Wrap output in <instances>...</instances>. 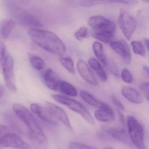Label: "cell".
Here are the masks:
<instances>
[{
    "mask_svg": "<svg viewBox=\"0 0 149 149\" xmlns=\"http://www.w3.org/2000/svg\"><path fill=\"white\" fill-rule=\"evenodd\" d=\"M143 1L146 2H148L149 0H142Z\"/></svg>",
    "mask_w": 149,
    "mask_h": 149,
    "instance_id": "ab89813d",
    "label": "cell"
},
{
    "mask_svg": "<svg viewBox=\"0 0 149 149\" xmlns=\"http://www.w3.org/2000/svg\"><path fill=\"white\" fill-rule=\"evenodd\" d=\"M7 54L5 45L2 41H0V72H1L3 64Z\"/></svg>",
    "mask_w": 149,
    "mask_h": 149,
    "instance_id": "f1b7e54d",
    "label": "cell"
},
{
    "mask_svg": "<svg viewBox=\"0 0 149 149\" xmlns=\"http://www.w3.org/2000/svg\"><path fill=\"white\" fill-rule=\"evenodd\" d=\"M117 113L118 117H119V120H120V122L122 125H124L125 122V117H124V115H123V114L122 113L121 111L118 110V109H117Z\"/></svg>",
    "mask_w": 149,
    "mask_h": 149,
    "instance_id": "836d02e7",
    "label": "cell"
},
{
    "mask_svg": "<svg viewBox=\"0 0 149 149\" xmlns=\"http://www.w3.org/2000/svg\"><path fill=\"white\" fill-rule=\"evenodd\" d=\"M29 58L31 66L34 69L37 70H41L43 69L45 63L40 57L33 54H29Z\"/></svg>",
    "mask_w": 149,
    "mask_h": 149,
    "instance_id": "603a6c76",
    "label": "cell"
},
{
    "mask_svg": "<svg viewBox=\"0 0 149 149\" xmlns=\"http://www.w3.org/2000/svg\"><path fill=\"white\" fill-rule=\"evenodd\" d=\"M134 53L138 56L145 57L146 56V50L141 42L138 41H132L131 43Z\"/></svg>",
    "mask_w": 149,
    "mask_h": 149,
    "instance_id": "484cf974",
    "label": "cell"
},
{
    "mask_svg": "<svg viewBox=\"0 0 149 149\" xmlns=\"http://www.w3.org/2000/svg\"><path fill=\"white\" fill-rule=\"evenodd\" d=\"M43 79L47 87L53 91L59 90L60 80L57 74L52 69L46 70L43 75Z\"/></svg>",
    "mask_w": 149,
    "mask_h": 149,
    "instance_id": "9a60e30c",
    "label": "cell"
},
{
    "mask_svg": "<svg viewBox=\"0 0 149 149\" xmlns=\"http://www.w3.org/2000/svg\"><path fill=\"white\" fill-rule=\"evenodd\" d=\"M88 24L92 30V35L95 39L106 43L113 39L116 25L108 18L101 15L93 16L88 19Z\"/></svg>",
    "mask_w": 149,
    "mask_h": 149,
    "instance_id": "3957f363",
    "label": "cell"
},
{
    "mask_svg": "<svg viewBox=\"0 0 149 149\" xmlns=\"http://www.w3.org/2000/svg\"><path fill=\"white\" fill-rule=\"evenodd\" d=\"M88 64L94 71L102 81H106L107 79L106 73L99 61L92 57L88 60Z\"/></svg>",
    "mask_w": 149,
    "mask_h": 149,
    "instance_id": "ac0fdd59",
    "label": "cell"
},
{
    "mask_svg": "<svg viewBox=\"0 0 149 149\" xmlns=\"http://www.w3.org/2000/svg\"><path fill=\"white\" fill-rule=\"evenodd\" d=\"M41 1H45V0H41Z\"/></svg>",
    "mask_w": 149,
    "mask_h": 149,
    "instance_id": "60d3db41",
    "label": "cell"
},
{
    "mask_svg": "<svg viewBox=\"0 0 149 149\" xmlns=\"http://www.w3.org/2000/svg\"><path fill=\"white\" fill-rule=\"evenodd\" d=\"M74 36L78 41H82L85 38L88 37V29L86 27H81L74 33Z\"/></svg>",
    "mask_w": 149,
    "mask_h": 149,
    "instance_id": "4316f807",
    "label": "cell"
},
{
    "mask_svg": "<svg viewBox=\"0 0 149 149\" xmlns=\"http://www.w3.org/2000/svg\"><path fill=\"white\" fill-rule=\"evenodd\" d=\"M28 35L36 44L46 51L59 57L66 53V48L63 41L56 34L50 31L33 28L28 31Z\"/></svg>",
    "mask_w": 149,
    "mask_h": 149,
    "instance_id": "6da1fadb",
    "label": "cell"
},
{
    "mask_svg": "<svg viewBox=\"0 0 149 149\" xmlns=\"http://www.w3.org/2000/svg\"><path fill=\"white\" fill-rule=\"evenodd\" d=\"M109 134L114 139L122 142H126L128 137L126 132L123 130H109L108 131Z\"/></svg>",
    "mask_w": 149,
    "mask_h": 149,
    "instance_id": "d4e9b609",
    "label": "cell"
},
{
    "mask_svg": "<svg viewBox=\"0 0 149 149\" xmlns=\"http://www.w3.org/2000/svg\"><path fill=\"white\" fill-rule=\"evenodd\" d=\"M112 101L113 104L117 108V109L120 111H124V107L123 104L118 100L116 95L115 94H113L112 95Z\"/></svg>",
    "mask_w": 149,
    "mask_h": 149,
    "instance_id": "1f68e13d",
    "label": "cell"
},
{
    "mask_svg": "<svg viewBox=\"0 0 149 149\" xmlns=\"http://www.w3.org/2000/svg\"><path fill=\"white\" fill-rule=\"evenodd\" d=\"M80 95L81 98L87 103L89 105L95 107L101 108L104 107L106 105V103L97 99L96 97L92 95L87 91L81 90L80 92Z\"/></svg>",
    "mask_w": 149,
    "mask_h": 149,
    "instance_id": "d6986e66",
    "label": "cell"
},
{
    "mask_svg": "<svg viewBox=\"0 0 149 149\" xmlns=\"http://www.w3.org/2000/svg\"><path fill=\"white\" fill-rule=\"evenodd\" d=\"M62 1L66 2H72L73 1H74V0H62Z\"/></svg>",
    "mask_w": 149,
    "mask_h": 149,
    "instance_id": "74e56055",
    "label": "cell"
},
{
    "mask_svg": "<svg viewBox=\"0 0 149 149\" xmlns=\"http://www.w3.org/2000/svg\"><path fill=\"white\" fill-rule=\"evenodd\" d=\"M4 93V89L3 87L0 85V99L3 96Z\"/></svg>",
    "mask_w": 149,
    "mask_h": 149,
    "instance_id": "d590c367",
    "label": "cell"
},
{
    "mask_svg": "<svg viewBox=\"0 0 149 149\" xmlns=\"http://www.w3.org/2000/svg\"><path fill=\"white\" fill-rule=\"evenodd\" d=\"M123 96L128 100L135 104H140L143 101L141 95L133 88L125 87L122 90Z\"/></svg>",
    "mask_w": 149,
    "mask_h": 149,
    "instance_id": "e0dca14e",
    "label": "cell"
},
{
    "mask_svg": "<svg viewBox=\"0 0 149 149\" xmlns=\"http://www.w3.org/2000/svg\"><path fill=\"white\" fill-rule=\"evenodd\" d=\"M145 44L148 50H149V40L148 39H146L145 40Z\"/></svg>",
    "mask_w": 149,
    "mask_h": 149,
    "instance_id": "8d00e7d4",
    "label": "cell"
},
{
    "mask_svg": "<svg viewBox=\"0 0 149 149\" xmlns=\"http://www.w3.org/2000/svg\"><path fill=\"white\" fill-rule=\"evenodd\" d=\"M121 78L122 80L127 83H131L133 81V77L131 72L127 69L122 70L121 73Z\"/></svg>",
    "mask_w": 149,
    "mask_h": 149,
    "instance_id": "83f0119b",
    "label": "cell"
},
{
    "mask_svg": "<svg viewBox=\"0 0 149 149\" xmlns=\"http://www.w3.org/2000/svg\"><path fill=\"white\" fill-rule=\"evenodd\" d=\"M11 13L17 22L21 25L32 27H39L42 24L31 13L18 7H13Z\"/></svg>",
    "mask_w": 149,
    "mask_h": 149,
    "instance_id": "8992f818",
    "label": "cell"
},
{
    "mask_svg": "<svg viewBox=\"0 0 149 149\" xmlns=\"http://www.w3.org/2000/svg\"><path fill=\"white\" fill-rule=\"evenodd\" d=\"M118 23L126 38L130 40L137 25L135 19L127 11L121 10L118 18Z\"/></svg>",
    "mask_w": 149,
    "mask_h": 149,
    "instance_id": "ba28073f",
    "label": "cell"
},
{
    "mask_svg": "<svg viewBox=\"0 0 149 149\" xmlns=\"http://www.w3.org/2000/svg\"><path fill=\"white\" fill-rule=\"evenodd\" d=\"M103 149H114L113 148H111V147H106V148H104Z\"/></svg>",
    "mask_w": 149,
    "mask_h": 149,
    "instance_id": "f35d334b",
    "label": "cell"
},
{
    "mask_svg": "<svg viewBox=\"0 0 149 149\" xmlns=\"http://www.w3.org/2000/svg\"><path fill=\"white\" fill-rule=\"evenodd\" d=\"M59 59L63 66L69 72L72 74H75L74 63H73V59L71 57L62 56L59 57Z\"/></svg>",
    "mask_w": 149,
    "mask_h": 149,
    "instance_id": "cb8c5ba5",
    "label": "cell"
},
{
    "mask_svg": "<svg viewBox=\"0 0 149 149\" xmlns=\"http://www.w3.org/2000/svg\"><path fill=\"white\" fill-rule=\"evenodd\" d=\"M93 50L98 60L104 65H107L106 55L103 51L102 44L99 42H94L93 44Z\"/></svg>",
    "mask_w": 149,
    "mask_h": 149,
    "instance_id": "44dd1931",
    "label": "cell"
},
{
    "mask_svg": "<svg viewBox=\"0 0 149 149\" xmlns=\"http://www.w3.org/2000/svg\"><path fill=\"white\" fill-rule=\"evenodd\" d=\"M0 147L19 149H30V145L24 141L17 135L9 132L0 141Z\"/></svg>",
    "mask_w": 149,
    "mask_h": 149,
    "instance_id": "30bf717a",
    "label": "cell"
},
{
    "mask_svg": "<svg viewBox=\"0 0 149 149\" xmlns=\"http://www.w3.org/2000/svg\"><path fill=\"white\" fill-rule=\"evenodd\" d=\"M140 89L143 93L145 98L149 100V84L148 82H144L140 85Z\"/></svg>",
    "mask_w": 149,
    "mask_h": 149,
    "instance_id": "4dcf8cb0",
    "label": "cell"
},
{
    "mask_svg": "<svg viewBox=\"0 0 149 149\" xmlns=\"http://www.w3.org/2000/svg\"><path fill=\"white\" fill-rule=\"evenodd\" d=\"M15 22L9 19L3 22L0 29V35L3 39H7L15 26Z\"/></svg>",
    "mask_w": 149,
    "mask_h": 149,
    "instance_id": "ffe728a7",
    "label": "cell"
},
{
    "mask_svg": "<svg viewBox=\"0 0 149 149\" xmlns=\"http://www.w3.org/2000/svg\"><path fill=\"white\" fill-rule=\"evenodd\" d=\"M52 97L56 101L65 105L71 110L80 115L88 123L92 125L95 124L93 117L82 103L61 95H52Z\"/></svg>",
    "mask_w": 149,
    "mask_h": 149,
    "instance_id": "277c9868",
    "label": "cell"
},
{
    "mask_svg": "<svg viewBox=\"0 0 149 149\" xmlns=\"http://www.w3.org/2000/svg\"><path fill=\"white\" fill-rule=\"evenodd\" d=\"M95 118L99 121L108 123L113 121L115 119L114 112L113 109L108 105L106 104L94 113Z\"/></svg>",
    "mask_w": 149,
    "mask_h": 149,
    "instance_id": "5bb4252c",
    "label": "cell"
},
{
    "mask_svg": "<svg viewBox=\"0 0 149 149\" xmlns=\"http://www.w3.org/2000/svg\"><path fill=\"white\" fill-rule=\"evenodd\" d=\"M4 83L6 87L10 91L15 92L17 87L15 81L14 72V62L10 55L7 53L2 67Z\"/></svg>",
    "mask_w": 149,
    "mask_h": 149,
    "instance_id": "52a82bcc",
    "label": "cell"
},
{
    "mask_svg": "<svg viewBox=\"0 0 149 149\" xmlns=\"http://www.w3.org/2000/svg\"><path fill=\"white\" fill-rule=\"evenodd\" d=\"M59 89L64 94L70 96H76L78 95V91L71 84L67 81H60Z\"/></svg>",
    "mask_w": 149,
    "mask_h": 149,
    "instance_id": "7402d4cb",
    "label": "cell"
},
{
    "mask_svg": "<svg viewBox=\"0 0 149 149\" xmlns=\"http://www.w3.org/2000/svg\"><path fill=\"white\" fill-rule=\"evenodd\" d=\"M143 74L145 77L148 79L149 77V67L148 66H144L143 68Z\"/></svg>",
    "mask_w": 149,
    "mask_h": 149,
    "instance_id": "e575fe53",
    "label": "cell"
},
{
    "mask_svg": "<svg viewBox=\"0 0 149 149\" xmlns=\"http://www.w3.org/2000/svg\"><path fill=\"white\" fill-rule=\"evenodd\" d=\"M129 134L134 144L139 149H145L144 130L141 123L134 116L127 120Z\"/></svg>",
    "mask_w": 149,
    "mask_h": 149,
    "instance_id": "5b68a950",
    "label": "cell"
},
{
    "mask_svg": "<svg viewBox=\"0 0 149 149\" xmlns=\"http://www.w3.org/2000/svg\"><path fill=\"white\" fill-rule=\"evenodd\" d=\"M10 132L9 129L7 126L0 124V141L5 135Z\"/></svg>",
    "mask_w": 149,
    "mask_h": 149,
    "instance_id": "d6a6232c",
    "label": "cell"
},
{
    "mask_svg": "<svg viewBox=\"0 0 149 149\" xmlns=\"http://www.w3.org/2000/svg\"><path fill=\"white\" fill-rule=\"evenodd\" d=\"M49 115L54 120H58L65 126L72 129L69 118L66 113L61 108L49 102H45L43 105Z\"/></svg>",
    "mask_w": 149,
    "mask_h": 149,
    "instance_id": "9c48e42d",
    "label": "cell"
},
{
    "mask_svg": "<svg viewBox=\"0 0 149 149\" xmlns=\"http://www.w3.org/2000/svg\"><path fill=\"white\" fill-rule=\"evenodd\" d=\"M13 111L18 119L27 127L31 136L38 143H43L46 141V137L43 129L31 112L23 105L15 103Z\"/></svg>",
    "mask_w": 149,
    "mask_h": 149,
    "instance_id": "7a4b0ae2",
    "label": "cell"
},
{
    "mask_svg": "<svg viewBox=\"0 0 149 149\" xmlns=\"http://www.w3.org/2000/svg\"><path fill=\"white\" fill-rule=\"evenodd\" d=\"M77 70L81 77L88 84L97 86L98 81L88 65L82 59H79L77 63Z\"/></svg>",
    "mask_w": 149,
    "mask_h": 149,
    "instance_id": "7c38bea8",
    "label": "cell"
},
{
    "mask_svg": "<svg viewBox=\"0 0 149 149\" xmlns=\"http://www.w3.org/2000/svg\"><path fill=\"white\" fill-rule=\"evenodd\" d=\"M30 109L35 115L44 121L51 124L56 123V120L49 115L43 106H41L38 103H32L31 105Z\"/></svg>",
    "mask_w": 149,
    "mask_h": 149,
    "instance_id": "2e32d148",
    "label": "cell"
},
{
    "mask_svg": "<svg viewBox=\"0 0 149 149\" xmlns=\"http://www.w3.org/2000/svg\"><path fill=\"white\" fill-rule=\"evenodd\" d=\"M138 3L136 0H81L80 4L82 7H91L106 3H120L134 5Z\"/></svg>",
    "mask_w": 149,
    "mask_h": 149,
    "instance_id": "4fadbf2b",
    "label": "cell"
},
{
    "mask_svg": "<svg viewBox=\"0 0 149 149\" xmlns=\"http://www.w3.org/2000/svg\"><path fill=\"white\" fill-rule=\"evenodd\" d=\"M110 46L123 59L127 65L130 63L131 60V53L130 48L127 43L123 40L114 41L110 43Z\"/></svg>",
    "mask_w": 149,
    "mask_h": 149,
    "instance_id": "8fae6325",
    "label": "cell"
},
{
    "mask_svg": "<svg viewBox=\"0 0 149 149\" xmlns=\"http://www.w3.org/2000/svg\"><path fill=\"white\" fill-rule=\"evenodd\" d=\"M68 149H94L91 146L78 142H71L68 145Z\"/></svg>",
    "mask_w": 149,
    "mask_h": 149,
    "instance_id": "f546056e",
    "label": "cell"
}]
</instances>
